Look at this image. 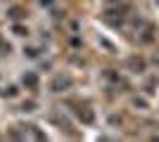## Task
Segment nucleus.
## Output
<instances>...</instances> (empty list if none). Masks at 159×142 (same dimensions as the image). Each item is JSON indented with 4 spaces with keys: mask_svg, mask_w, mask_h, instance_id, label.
<instances>
[{
    "mask_svg": "<svg viewBox=\"0 0 159 142\" xmlns=\"http://www.w3.org/2000/svg\"><path fill=\"white\" fill-rule=\"evenodd\" d=\"M126 12L128 7L126 5H105V12H102V17H105L107 24H112V26H121L124 24V19H126Z\"/></svg>",
    "mask_w": 159,
    "mask_h": 142,
    "instance_id": "1",
    "label": "nucleus"
},
{
    "mask_svg": "<svg viewBox=\"0 0 159 142\" xmlns=\"http://www.w3.org/2000/svg\"><path fill=\"white\" fill-rule=\"evenodd\" d=\"M71 85H74V78H71V76L60 74V76H55L52 81H50V93H55V95L66 93V90H71Z\"/></svg>",
    "mask_w": 159,
    "mask_h": 142,
    "instance_id": "2",
    "label": "nucleus"
},
{
    "mask_svg": "<svg viewBox=\"0 0 159 142\" xmlns=\"http://www.w3.org/2000/svg\"><path fill=\"white\" fill-rule=\"evenodd\" d=\"M126 69L131 71V74H143L147 69V62L140 57V54H133V57H128L126 59Z\"/></svg>",
    "mask_w": 159,
    "mask_h": 142,
    "instance_id": "3",
    "label": "nucleus"
},
{
    "mask_svg": "<svg viewBox=\"0 0 159 142\" xmlns=\"http://www.w3.org/2000/svg\"><path fill=\"white\" fill-rule=\"evenodd\" d=\"M21 83H24V88L29 90H38V76H36V71H24V76H21Z\"/></svg>",
    "mask_w": 159,
    "mask_h": 142,
    "instance_id": "4",
    "label": "nucleus"
},
{
    "mask_svg": "<svg viewBox=\"0 0 159 142\" xmlns=\"http://www.w3.org/2000/svg\"><path fill=\"white\" fill-rule=\"evenodd\" d=\"M76 116H79L86 126H93V123H95V114H93V109H90V107H79V109H76Z\"/></svg>",
    "mask_w": 159,
    "mask_h": 142,
    "instance_id": "5",
    "label": "nucleus"
},
{
    "mask_svg": "<svg viewBox=\"0 0 159 142\" xmlns=\"http://www.w3.org/2000/svg\"><path fill=\"white\" fill-rule=\"evenodd\" d=\"M7 19H10V21H21V19H26V10H24V7H19V5L10 7V10H7Z\"/></svg>",
    "mask_w": 159,
    "mask_h": 142,
    "instance_id": "6",
    "label": "nucleus"
},
{
    "mask_svg": "<svg viewBox=\"0 0 159 142\" xmlns=\"http://www.w3.org/2000/svg\"><path fill=\"white\" fill-rule=\"evenodd\" d=\"M154 41V26L145 21V28H143V36H140V45H150Z\"/></svg>",
    "mask_w": 159,
    "mask_h": 142,
    "instance_id": "7",
    "label": "nucleus"
},
{
    "mask_svg": "<svg viewBox=\"0 0 159 142\" xmlns=\"http://www.w3.org/2000/svg\"><path fill=\"white\" fill-rule=\"evenodd\" d=\"M102 76H105L109 83H116V85H126V83H124V78H121V76L116 74L114 69H105V71H102Z\"/></svg>",
    "mask_w": 159,
    "mask_h": 142,
    "instance_id": "8",
    "label": "nucleus"
},
{
    "mask_svg": "<svg viewBox=\"0 0 159 142\" xmlns=\"http://www.w3.org/2000/svg\"><path fill=\"white\" fill-rule=\"evenodd\" d=\"M50 123H57V126H60L62 130H71V123L66 121V118H62V116L57 114V111H52V114H50Z\"/></svg>",
    "mask_w": 159,
    "mask_h": 142,
    "instance_id": "9",
    "label": "nucleus"
},
{
    "mask_svg": "<svg viewBox=\"0 0 159 142\" xmlns=\"http://www.w3.org/2000/svg\"><path fill=\"white\" fill-rule=\"evenodd\" d=\"M21 128H24V130H29V133H31V135L36 137V140H48L45 130H40L38 126H21Z\"/></svg>",
    "mask_w": 159,
    "mask_h": 142,
    "instance_id": "10",
    "label": "nucleus"
},
{
    "mask_svg": "<svg viewBox=\"0 0 159 142\" xmlns=\"http://www.w3.org/2000/svg\"><path fill=\"white\" fill-rule=\"evenodd\" d=\"M12 33H14V36H19V38H26L31 31H29V26L19 24V21H14V24H12Z\"/></svg>",
    "mask_w": 159,
    "mask_h": 142,
    "instance_id": "11",
    "label": "nucleus"
},
{
    "mask_svg": "<svg viewBox=\"0 0 159 142\" xmlns=\"http://www.w3.org/2000/svg\"><path fill=\"white\" fill-rule=\"evenodd\" d=\"M131 104H133V109H138V111H147V109H150V102H147L145 97H133Z\"/></svg>",
    "mask_w": 159,
    "mask_h": 142,
    "instance_id": "12",
    "label": "nucleus"
},
{
    "mask_svg": "<svg viewBox=\"0 0 159 142\" xmlns=\"http://www.w3.org/2000/svg\"><path fill=\"white\" fill-rule=\"evenodd\" d=\"M40 47H33V45H24V57H29V59H38L40 57Z\"/></svg>",
    "mask_w": 159,
    "mask_h": 142,
    "instance_id": "13",
    "label": "nucleus"
},
{
    "mask_svg": "<svg viewBox=\"0 0 159 142\" xmlns=\"http://www.w3.org/2000/svg\"><path fill=\"white\" fill-rule=\"evenodd\" d=\"M0 95H2L5 100H12V97H17V95H19V85H7Z\"/></svg>",
    "mask_w": 159,
    "mask_h": 142,
    "instance_id": "14",
    "label": "nucleus"
},
{
    "mask_svg": "<svg viewBox=\"0 0 159 142\" xmlns=\"http://www.w3.org/2000/svg\"><path fill=\"white\" fill-rule=\"evenodd\" d=\"M36 109H38V104H36V102H33V100H29V102H24V104H21V111H26V114H31V111H36Z\"/></svg>",
    "mask_w": 159,
    "mask_h": 142,
    "instance_id": "15",
    "label": "nucleus"
},
{
    "mask_svg": "<svg viewBox=\"0 0 159 142\" xmlns=\"http://www.w3.org/2000/svg\"><path fill=\"white\" fill-rule=\"evenodd\" d=\"M7 135L12 137V140H24V137H26V130H24V133H21V130H10V133H7Z\"/></svg>",
    "mask_w": 159,
    "mask_h": 142,
    "instance_id": "16",
    "label": "nucleus"
},
{
    "mask_svg": "<svg viewBox=\"0 0 159 142\" xmlns=\"http://www.w3.org/2000/svg\"><path fill=\"white\" fill-rule=\"evenodd\" d=\"M12 52V45H10V43H2L0 41V54H10Z\"/></svg>",
    "mask_w": 159,
    "mask_h": 142,
    "instance_id": "17",
    "label": "nucleus"
},
{
    "mask_svg": "<svg viewBox=\"0 0 159 142\" xmlns=\"http://www.w3.org/2000/svg\"><path fill=\"white\" fill-rule=\"evenodd\" d=\"M100 45H105V47H107V50H109V52H112V54H114V52H116V47H114V45H112V43L107 41V38H100Z\"/></svg>",
    "mask_w": 159,
    "mask_h": 142,
    "instance_id": "18",
    "label": "nucleus"
},
{
    "mask_svg": "<svg viewBox=\"0 0 159 142\" xmlns=\"http://www.w3.org/2000/svg\"><path fill=\"white\" fill-rule=\"evenodd\" d=\"M71 45L74 47H81V38H79V36H74V38H71Z\"/></svg>",
    "mask_w": 159,
    "mask_h": 142,
    "instance_id": "19",
    "label": "nucleus"
},
{
    "mask_svg": "<svg viewBox=\"0 0 159 142\" xmlns=\"http://www.w3.org/2000/svg\"><path fill=\"white\" fill-rule=\"evenodd\" d=\"M38 2H40V5H43V7H50V5H52V2H55V0H38Z\"/></svg>",
    "mask_w": 159,
    "mask_h": 142,
    "instance_id": "20",
    "label": "nucleus"
},
{
    "mask_svg": "<svg viewBox=\"0 0 159 142\" xmlns=\"http://www.w3.org/2000/svg\"><path fill=\"white\" fill-rule=\"evenodd\" d=\"M116 2H121V0H107L105 5H116Z\"/></svg>",
    "mask_w": 159,
    "mask_h": 142,
    "instance_id": "21",
    "label": "nucleus"
},
{
    "mask_svg": "<svg viewBox=\"0 0 159 142\" xmlns=\"http://www.w3.org/2000/svg\"><path fill=\"white\" fill-rule=\"evenodd\" d=\"M154 67H159V57H154Z\"/></svg>",
    "mask_w": 159,
    "mask_h": 142,
    "instance_id": "22",
    "label": "nucleus"
},
{
    "mask_svg": "<svg viewBox=\"0 0 159 142\" xmlns=\"http://www.w3.org/2000/svg\"><path fill=\"white\" fill-rule=\"evenodd\" d=\"M157 2H159V0H157Z\"/></svg>",
    "mask_w": 159,
    "mask_h": 142,
    "instance_id": "23",
    "label": "nucleus"
}]
</instances>
